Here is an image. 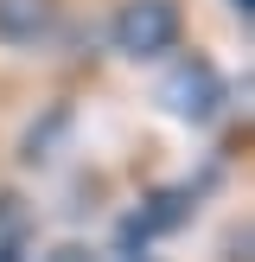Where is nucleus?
<instances>
[{
    "mask_svg": "<svg viewBox=\"0 0 255 262\" xmlns=\"http://www.w3.org/2000/svg\"><path fill=\"white\" fill-rule=\"evenodd\" d=\"M230 7H236V13H242V19H249V0H230Z\"/></svg>",
    "mask_w": 255,
    "mask_h": 262,
    "instance_id": "0eeeda50",
    "label": "nucleus"
},
{
    "mask_svg": "<svg viewBox=\"0 0 255 262\" xmlns=\"http://www.w3.org/2000/svg\"><path fill=\"white\" fill-rule=\"evenodd\" d=\"M0 262H26V205L0 199Z\"/></svg>",
    "mask_w": 255,
    "mask_h": 262,
    "instance_id": "39448f33",
    "label": "nucleus"
},
{
    "mask_svg": "<svg viewBox=\"0 0 255 262\" xmlns=\"http://www.w3.org/2000/svg\"><path fill=\"white\" fill-rule=\"evenodd\" d=\"M178 26H185L178 0H128L109 19V45L121 58H166L178 45Z\"/></svg>",
    "mask_w": 255,
    "mask_h": 262,
    "instance_id": "f257e3e1",
    "label": "nucleus"
},
{
    "mask_svg": "<svg viewBox=\"0 0 255 262\" xmlns=\"http://www.w3.org/2000/svg\"><path fill=\"white\" fill-rule=\"evenodd\" d=\"M51 262H96V256H89L83 243H64V250H51Z\"/></svg>",
    "mask_w": 255,
    "mask_h": 262,
    "instance_id": "423d86ee",
    "label": "nucleus"
},
{
    "mask_svg": "<svg viewBox=\"0 0 255 262\" xmlns=\"http://www.w3.org/2000/svg\"><path fill=\"white\" fill-rule=\"evenodd\" d=\"M58 19V0H0V45H38Z\"/></svg>",
    "mask_w": 255,
    "mask_h": 262,
    "instance_id": "7ed1b4c3",
    "label": "nucleus"
},
{
    "mask_svg": "<svg viewBox=\"0 0 255 262\" xmlns=\"http://www.w3.org/2000/svg\"><path fill=\"white\" fill-rule=\"evenodd\" d=\"M230 102V83L211 58H172L160 77V109L178 115V122H211L217 109Z\"/></svg>",
    "mask_w": 255,
    "mask_h": 262,
    "instance_id": "f03ea898",
    "label": "nucleus"
},
{
    "mask_svg": "<svg viewBox=\"0 0 255 262\" xmlns=\"http://www.w3.org/2000/svg\"><path fill=\"white\" fill-rule=\"evenodd\" d=\"M140 230H147V237H166V230H178L191 217V192L185 186H166V192H147V205H140Z\"/></svg>",
    "mask_w": 255,
    "mask_h": 262,
    "instance_id": "20e7f679",
    "label": "nucleus"
}]
</instances>
